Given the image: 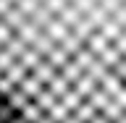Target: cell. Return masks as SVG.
I'll return each instance as SVG.
<instances>
[{"mask_svg":"<svg viewBox=\"0 0 126 123\" xmlns=\"http://www.w3.org/2000/svg\"><path fill=\"white\" fill-rule=\"evenodd\" d=\"M0 123H126V0H0Z\"/></svg>","mask_w":126,"mask_h":123,"instance_id":"1","label":"cell"}]
</instances>
